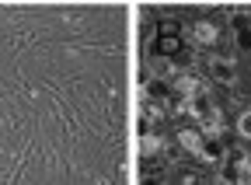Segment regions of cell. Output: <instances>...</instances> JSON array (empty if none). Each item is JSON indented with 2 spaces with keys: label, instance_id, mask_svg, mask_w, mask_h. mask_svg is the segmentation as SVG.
<instances>
[{
  "label": "cell",
  "instance_id": "277c9868",
  "mask_svg": "<svg viewBox=\"0 0 251 185\" xmlns=\"http://www.w3.org/2000/svg\"><path fill=\"white\" fill-rule=\"evenodd\" d=\"M237 136L241 140H251V108H244L237 115Z\"/></svg>",
  "mask_w": 251,
  "mask_h": 185
},
{
  "label": "cell",
  "instance_id": "6da1fadb",
  "mask_svg": "<svg viewBox=\"0 0 251 185\" xmlns=\"http://www.w3.org/2000/svg\"><path fill=\"white\" fill-rule=\"evenodd\" d=\"M209 77H213L216 84L234 87V80H237V67H234V59H227V56H209Z\"/></svg>",
  "mask_w": 251,
  "mask_h": 185
},
{
  "label": "cell",
  "instance_id": "7a4b0ae2",
  "mask_svg": "<svg viewBox=\"0 0 251 185\" xmlns=\"http://www.w3.org/2000/svg\"><path fill=\"white\" fill-rule=\"evenodd\" d=\"M192 35H196V42L213 46V42H216V25H213V21H196V25H192Z\"/></svg>",
  "mask_w": 251,
  "mask_h": 185
},
{
  "label": "cell",
  "instance_id": "5b68a950",
  "mask_svg": "<svg viewBox=\"0 0 251 185\" xmlns=\"http://www.w3.org/2000/svg\"><path fill=\"white\" fill-rule=\"evenodd\" d=\"M143 185H164L161 175H143Z\"/></svg>",
  "mask_w": 251,
  "mask_h": 185
},
{
  "label": "cell",
  "instance_id": "3957f363",
  "mask_svg": "<svg viewBox=\"0 0 251 185\" xmlns=\"http://www.w3.org/2000/svg\"><path fill=\"white\" fill-rule=\"evenodd\" d=\"M178 140H181L185 150H192V154H199V158H202V130H199V133H196V130H185V133H178Z\"/></svg>",
  "mask_w": 251,
  "mask_h": 185
}]
</instances>
